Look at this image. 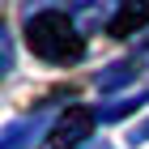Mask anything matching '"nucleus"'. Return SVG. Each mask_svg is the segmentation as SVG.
<instances>
[{
  "instance_id": "nucleus-1",
  "label": "nucleus",
  "mask_w": 149,
  "mask_h": 149,
  "mask_svg": "<svg viewBox=\"0 0 149 149\" xmlns=\"http://www.w3.org/2000/svg\"><path fill=\"white\" fill-rule=\"evenodd\" d=\"M26 43L38 60H51V64H68V60L81 56V38H77V26L68 22V13H38L30 17L26 26Z\"/></svg>"
},
{
  "instance_id": "nucleus-2",
  "label": "nucleus",
  "mask_w": 149,
  "mask_h": 149,
  "mask_svg": "<svg viewBox=\"0 0 149 149\" xmlns=\"http://www.w3.org/2000/svg\"><path fill=\"white\" fill-rule=\"evenodd\" d=\"M90 128H94V111L90 107H68L60 115V124L51 128V136L43 141V149H81L85 136H90Z\"/></svg>"
},
{
  "instance_id": "nucleus-3",
  "label": "nucleus",
  "mask_w": 149,
  "mask_h": 149,
  "mask_svg": "<svg viewBox=\"0 0 149 149\" xmlns=\"http://www.w3.org/2000/svg\"><path fill=\"white\" fill-rule=\"evenodd\" d=\"M145 22H149V0H119V13H115V22H111V34L124 38V34H132V30H141Z\"/></svg>"
}]
</instances>
